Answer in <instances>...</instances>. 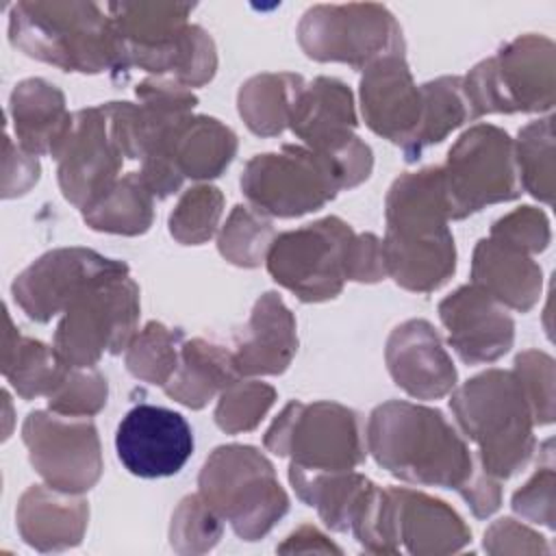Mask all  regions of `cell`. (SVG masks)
<instances>
[{
	"label": "cell",
	"mask_w": 556,
	"mask_h": 556,
	"mask_svg": "<svg viewBox=\"0 0 556 556\" xmlns=\"http://www.w3.org/2000/svg\"><path fill=\"white\" fill-rule=\"evenodd\" d=\"M441 167L400 176L387 195V274L410 291H434L456 269Z\"/></svg>",
	"instance_id": "1"
},
{
	"label": "cell",
	"mask_w": 556,
	"mask_h": 556,
	"mask_svg": "<svg viewBox=\"0 0 556 556\" xmlns=\"http://www.w3.org/2000/svg\"><path fill=\"white\" fill-rule=\"evenodd\" d=\"M367 447L382 469L413 484L463 493L480 473L469 447L443 413L410 402L393 400L374 408Z\"/></svg>",
	"instance_id": "2"
},
{
	"label": "cell",
	"mask_w": 556,
	"mask_h": 556,
	"mask_svg": "<svg viewBox=\"0 0 556 556\" xmlns=\"http://www.w3.org/2000/svg\"><path fill=\"white\" fill-rule=\"evenodd\" d=\"M9 33L15 48L65 72L128 70L115 24L96 4L20 2L13 7Z\"/></svg>",
	"instance_id": "3"
},
{
	"label": "cell",
	"mask_w": 556,
	"mask_h": 556,
	"mask_svg": "<svg viewBox=\"0 0 556 556\" xmlns=\"http://www.w3.org/2000/svg\"><path fill=\"white\" fill-rule=\"evenodd\" d=\"M450 406L463 432L478 443L482 471L502 480L528 463L534 419L513 371L491 369L467 380L456 389Z\"/></svg>",
	"instance_id": "4"
},
{
	"label": "cell",
	"mask_w": 556,
	"mask_h": 556,
	"mask_svg": "<svg viewBox=\"0 0 556 556\" xmlns=\"http://www.w3.org/2000/svg\"><path fill=\"white\" fill-rule=\"evenodd\" d=\"M200 497L243 541L263 539L289 510L274 465L250 445H222L204 463Z\"/></svg>",
	"instance_id": "5"
},
{
	"label": "cell",
	"mask_w": 556,
	"mask_h": 556,
	"mask_svg": "<svg viewBox=\"0 0 556 556\" xmlns=\"http://www.w3.org/2000/svg\"><path fill=\"white\" fill-rule=\"evenodd\" d=\"M139 289L126 274L106 276L78 293L54 332L56 354L72 367H93L104 352L119 354L135 337Z\"/></svg>",
	"instance_id": "6"
},
{
	"label": "cell",
	"mask_w": 556,
	"mask_h": 556,
	"mask_svg": "<svg viewBox=\"0 0 556 556\" xmlns=\"http://www.w3.org/2000/svg\"><path fill=\"white\" fill-rule=\"evenodd\" d=\"M265 447L306 471H352L365 458L361 419L337 402H291L265 434Z\"/></svg>",
	"instance_id": "7"
},
{
	"label": "cell",
	"mask_w": 556,
	"mask_h": 556,
	"mask_svg": "<svg viewBox=\"0 0 556 556\" xmlns=\"http://www.w3.org/2000/svg\"><path fill=\"white\" fill-rule=\"evenodd\" d=\"M241 189L263 215L295 217L321 208L345 182L330 156L285 146L280 152L256 154L243 169Z\"/></svg>",
	"instance_id": "8"
},
{
	"label": "cell",
	"mask_w": 556,
	"mask_h": 556,
	"mask_svg": "<svg viewBox=\"0 0 556 556\" xmlns=\"http://www.w3.org/2000/svg\"><path fill=\"white\" fill-rule=\"evenodd\" d=\"M473 117L484 113L545 111L554 104V46L543 37H521L495 59L463 78Z\"/></svg>",
	"instance_id": "9"
},
{
	"label": "cell",
	"mask_w": 556,
	"mask_h": 556,
	"mask_svg": "<svg viewBox=\"0 0 556 556\" xmlns=\"http://www.w3.org/2000/svg\"><path fill=\"white\" fill-rule=\"evenodd\" d=\"M450 219H463L486 204L519 195L510 137L489 124L460 135L441 167Z\"/></svg>",
	"instance_id": "10"
},
{
	"label": "cell",
	"mask_w": 556,
	"mask_h": 556,
	"mask_svg": "<svg viewBox=\"0 0 556 556\" xmlns=\"http://www.w3.org/2000/svg\"><path fill=\"white\" fill-rule=\"evenodd\" d=\"M352 228L339 217H326L304 228L274 237L267 250V269L276 282L302 302H321L343 289Z\"/></svg>",
	"instance_id": "11"
},
{
	"label": "cell",
	"mask_w": 556,
	"mask_h": 556,
	"mask_svg": "<svg viewBox=\"0 0 556 556\" xmlns=\"http://www.w3.org/2000/svg\"><path fill=\"white\" fill-rule=\"evenodd\" d=\"M298 39L311 59L341 61L356 70L404 50L400 26L378 4L315 7L300 22Z\"/></svg>",
	"instance_id": "12"
},
{
	"label": "cell",
	"mask_w": 556,
	"mask_h": 556,
	"mask_svg": "<svg viewBox=\"0 0 556 556\" xmlns=\"http://www.w3.org/2000/svg\"><path fill=\"white\" fill-rule=\"evenodd\" d=\"M22 439L30 465L48 486L80 495L98 482L102 456L91 419L35 410L22 426Z\"/></svg>",
	"instance_id": "13"
},
{
	"label": "cell",
	"mask_w": 556,
	"mask_h": 556,
	"mask_svg": "<svg viewBox=\"0 0 556 556\" xmlns=\"http://www.w3.org/2000/svg\"><path fill=\"white\" fill-rule=\"evenodd\" d=\"M59 161V185L80 211L102 198L115 182L124 150L115 135L111 104L83 109L52 150Z\"/></svg>",
	"instance_id": "14"
},
{
	"label": "cell",
	"mask_w": 556,
	"mask_h": 556,
	"mask_svg": "<svg viewBox=\"0 0 556 556\" xmlns=\"http://www.w3.org/2000/svg\"><path fill=\"white\" fill-rule=\"evenodd\" d=\"M128 265L85 248H61L43 254L13 282V298L35 321H50L89 285L126 274Z\"/></svg>",
	"instance_id": "15"
},
{
	"label": "cell",
	"mask_w": 556,
	"mask_h": 556,
	"mask_svg": "<svg viewBox=\"0 0 556 556\" xmlns=\"http://www.w3.org/2000/svg\"><path fill=\"white\" fill-rule=\"evenodd\" d=\"M122 465L139 478H167L178 473L193 452V430L187 419L169 408L137 404L115 432Z\"/></svg>",
	"instance_id": "16"
},
{
	"label": "cell",
	"mask_w": 556,
	"mask_h": 556,
	"mask_svg": "<svg viewBox=\"0 0 556 556\" xmlns=\"http://www.w3.org/2000/svg\"><path fill=\"white\" fill-rule=\"evenodd\" d=\"M363 117L367 126L406 150L421 122V89L415 87L402 54H389L365 67L361 80Z\"/></svg>",
	"instance_id": "17"
},
{
	"label": "cell",
	"mask_w": 556,
	"mask_h": 556,
	"mask_svg": "<svg viewBox=\"0 0 556 556\" xmlns=\"http://www.w3.org/2000/svg\"><path fill=\"white\" fill-rule=\"evenodd\" d=\"M439 315L450 332V345L469 363H491L513 345L515 324L493 295L478 285H467L439 304Z\"/></svg>",
	"instance_id": "18"
},
{
	"label": "cell",
	"mask_w": 556,
	"mask_h": 556,
	"mask_svg": "<svg viewBox=\"0 0 556 556\" xmlns=\"http://www.w3.org/2000/svg\"><path fill=\"white\" fill-rule=\"evenodd\" d=\"M387 367L397 387L417 400H434L456 384V369L437 330L424 319L400 324L387 341Z\"/></svg>",
	"instance_id": "19"
},
{
	"label": "cell",
	"mask_w": 556,
	"mask_h": 556,
	"mask_svg": "<svg viewBox=\"0 0 556 556\" xmlns=\"http://www.w3.org/2000/svg\"><path fill=\"white\" fill-rule=\"evenodd\" d=\"M295 348V319L278 293L267 291L256 300L250 321L239 334L232 361L237 374L243 376L282 374Z\"/></svg>",
	"instance_id": "20"
},
{
	"label": "cell",
	"mask_w": 556,
	"mask_h": 556,
	"mask_svg": "<svg viewBox=\"0 0 556 556\" xmlns=\"http://www.w3.org/2000/svg\"><path fill=\"white\" fill-rule=\"evenodd\" d=\"M389 491L395 513V539L410 554H450L471 541V530L445 502L404 486Z\"/></svg>",
	"instance_id": "21"
},
{
	"label": "cell",
	"mask_w": 556,
	"mask_h": 556,
	"mask_svg": "<svg viewBox=\"0 0 556 556\" xmlns=\"http://www.w3.org/2000/svg\"><path fill=\"white\" fill-rule=\"evenodd\" d=\"M89 506L76 493L33 484L17 504V530L39 552H61L83 541Z\"/></svg>",
	"instance_id": "22"
},
{
	"label": "cell",
	"mask_w": 556,
	"mask_h": 556,
	"mask_svg": "<svg viewBox=\"0 0 556 556\" xmlns=\"http://www.w3.org/2000/svg\"><path fill=\"white\" fill-rule=\"evenodd\" d=\"M473 285L493 295L500 304L528 311L541 291V267L528 252L497 239H482L473 252Z\"/></svg>",
	"instance_id": "23"
},
{
	"label": "cell",
	"mask_w": 556,
	"mask_h": 556,
	"mask_svg": "<svg viewBox=\"0 0 556 556\" xmlns=\"http://www.w3.org/2000/svg\"><path fill=\"white\" fill-rule=\"evenodd\" d=\"M289 126L311 150H326L348 139L356 126L350 89L334 78L306 85L295 100Z\"/></svg>",
	"instance_id": "24"
},
{
	"label": "cell",
	"mask_w": 556,
	"mask_h": 556,
	"mask_svg": "<svg viewBox=\"0 0 556 556\" xmlns=\"http://www.w3.org/2000/svg\"><path fill=\"white\" fill-rule=\"evenodd\" d=\"M11 115L22 150L35 156L43 152L52 154L72 122L63 93L43 78H28L15 85Z\"/></svg>",
	"instance_id": "25"
},
{
	"label": "cell",
	"mask_w": 556,
	"mask_h": 556,
	"mask_svg": "<svg viewBox=\"0 0 556 556\" xmlns=\"http://www.w3.org/2000/svg\"><path fill=\"white\" fill-rule=\"evenodd\" d=\"M237 376L232 352L204 339H191L182 343L178 367L163 389L176 402L202 408Z\"/></svg>",
	"instance_id": "26"
},
{
	"label": "cell",
	"mask_w": 556,
	"mask_h": 556,
	"mask_svg": "<svg viewBox=\"0 0 556 556\" xmlns=\"http://www.w3.org/2000/svg\"><path fill=\"white\" fill-rule=\"evenodd\" d=\"M4 348H2V374L17 391L20 397L33 400L37 395L50 397L65 380L72 365H67L54 348L22 337L11 326V317L4 315Z\"/></svg>",
	"instance_id": "27"
},
{
	"label": "cell",
	"mask_w": 556,
	"mask_h": 556,
	"mask_svg": "<svg viewBox=\"0 0 556 556\" xmlns=\"http://www.w3.org/2000/svg\"><path fill=\"white\" fill-rule=\"evenodd\" d=\"M289 480L302 502L315 506L324 523L348 532L352 519L374 482L354 471H306L289 467Z\"/></svg>",
	"instance_id": "28"
},
{
	"label": "cell",
	"mask_w": 556,
	"mask_h": 556,
	"mask_svg": "<svg viewBox=\"0 0 556 556\" xmlns=\"http://www.w3.org/2000/svg\"><path fill=\"white\" fill-rule=\"evenodd\" d=\"M302 76L261 74L241 85L239 113L256 135H278L289 126L298 96L304 89Z\"/></svg>",
	"instance_id": "29"
},
{
	"label": "cell",
	"mask_w": 556,
	"mask_h": 556,
	"mask_svg": "<svg viewBox=\"0 0 556 556\" xmlns=\"http://www.w3.org/2000/svg\"><path fill=\"white\" fill-rule=\"evenodd\" d=\"M152 191L139 172L119 178L102 198L83 208L93 230L117 235H141L152 224Z\"/></svg>",
	"instance_id": "30"
},
{
	"label": "cell",
	"mask_w": 556,
	"mask_h": 556,
	"mask_svg": "<svg viewBox=\"0 0 556 556\" xmlns=\"http://www.w3.org/2000/svg\"><path fill=\"white\" fill-rule=\"evenodd\" d=\"M421 122L413 143L404 150L406 161L419 156V152L432 143L445 139L447 132L458 128L467 119H476L467 100L463 78H439L421 87Z\"/></svg>",
	"instance_id": "31"
},
{
	"label": "cell",
	"mask_w": 556,
	"mask_h": 556,
	"mask_svg": "<svg viewBox=\"0 0 556 556\" xmlns=\"http://www.w3.org/2000/svg\"><path fill=\"white\" fill-rule=\"evenodd\" d=\"M180 339V330H169L163 324L150 321L126 348L128 371L139 380L165 387L178 367Z\"/></svg>",
	"instance_id": "32"
},
{
	"label": "cell",
	"mask_w": 556,
	"mask_h": 556,
	"mask_svg": "<svg viewBox=\"0 0 556 556\" xmlns=\"http://www.w3.org/2000/svg\"><path fill=\"white\" fill-rule=\"evenodd\" d=\"M515 165L521 187L534 198L552 204L554 200V135L552 117L528 124L519 132Z\"/></svg>",
	"instance_id": "33"
},
{
	"label": "cell",
	"mask_w": 556,
	"mask_h": 556,
	"mask_svg": "<svg viewBox=\"0 0 556 556\" xmlns=\"http://www.w3.org/2000/svg\"><path fill=\"white\" fill-rule=\"evenodd\" d=\"M274 241L271 222L254 206H235L224 224L217 248L224 258L239 267H256Z\"/></svg>",
	"instance_id": "34"
},
{
	"label": "cell",
	"mask_w": 556,
	"mask_h": 556,
	"mask_svg": "<svg viewBox=\"0 0 556 556\" xmlns=\"http://www.w3.org/2000/svg\"><path fill=\"white\" fill-rule=\"evenodd\" d=\"M224 195L219 189L200 185L178 200L176 208L169 215V232L176 241L185 245H200L213 237L217 222L222 217Z\"/></svg>",
	"instance_id": "35"
},
{
	"label": "cell",
	"mask_w": 556,
	"mask_h": 556,
	"mask_svg": "<svg viewBox=\"0 0 556 556\" xmlns=\"http://www.w3.org/2000/svg\"><path fill=\"white\" fill-rule=\"evenodd\" d=\"M276 400L274 387L258 380H232L219 395L215 421L224 432L237 434L261 424Z\"/></svg>",
	"instance_id": "36"
},
{
	"label": "cell",
	"mask_w": 556,
	"mask_h": 556,
	"mask_svg": "<svg viewBox=\"0 0 556 556\" xmlns=\"http://www.w3.org/2000/svg\"><path fill=\"white\" fill-rule=\"evenodd\" d=\"M222 539V517L198 495H187L172 515L169 543L178 554H202Z\"/></svg>",
	"instance_id": "37"
},
{
	"label": "cell",
	"mask_w": 556,
	"mask_h": 556,
	"mask_svg": "<svg viewBox=\"0 0 556 556\" xmlns=\"http://www.w3.org/2000/svg\"><path fill=\"white\" fill-rule=\"evenodd\" d=\"M106 404V380L91 367H72L59 389L48 397V408L70 417H91Z\"/></svg>",
	"instance_id": "38"
},
{
	"label": "cell",
	"mask_w": 556,
	"mask_h": 556,
	"mask_svg": "<svg viewBox=\"0 0 556 556\" xmlns=\"http://www.w3.org/2000/svg\"><path fill=\"white\" fill-rule=\"evenodd\" d=\"M513 374L526 393L534 424H549L554 419V361L528 350L517 356Z\"/></svg>",
	"instance_id": "39"
},
{
	"label": "cell",
	"mask_w": 556,
	"mask_h": 556,
	"mask_svg": "<svg viewBox=\"0 0 556 556\" xmlns=\"http://www.w3.org/2000/svg\"><path fill=\"white\" fill-rule=\"evenodd\" d=\"M491 237H497L528 254H534L547 248L549 224L539 208L521 206L497 219L491 228Z\"/></svg>",
	"instance_id": "40"
},
{
	"label": "cell",
	"mask_w": 556,
	"mask_h": 556,
	"mask_svg": "<svg viewBox=\"0 0 556 556\" xmlns=\"http://www.w3.org/2000/svg\"><path fill=\"white\" fill-rule=\"evenodd\" d=\"M513 508L534 523H543L547 528L554 526V471L549 465L541 467L513 495Z\"/></svg>",
	"instance_id": "41"
},
{
	"label": "cell",
	"mask_w": 556,
	"mask_h": 556,
	"mask_svg": "<svg viewBox=\"0 0 556 556\" xmlns=\"http://www.w3.org/2000/svg\"><path fill=\"white\" fill-rule=\"evenodd\" d=\"M484 549L491 554H504V552H515V554H545L549 547L545 545L543 536L532 532L530 528L517 523L510 517L497 519L484 534Z\"/></svg>",
	"instance_id": "42"
},
{
	"label": "cell",
	"mask_w": 556,
	"mask_h": 556,
	"mask_svg": "<svg viewBox=\"0 0 556 556\" xmlns=\"http://www.w3.org/2000/svg\"><path fill=\"white\" fill-rule=\"evenodd\" d=\"M382 276H387L382 241L376 235H354L348 250L345 278L358 282H376Z\"/></svg>",
	"instance_id": "43"
}]
</instances>
